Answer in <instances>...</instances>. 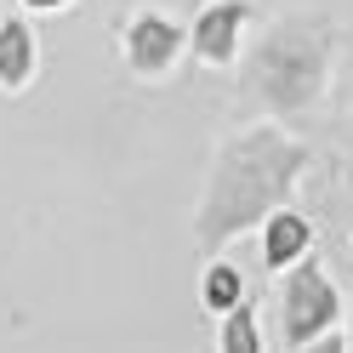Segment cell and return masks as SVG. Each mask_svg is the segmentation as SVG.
Wrapping results in <instances>:
<instances>
[{"label": "cell", "mask_w": 353, "mask_h": 353, "mask_svg": "<svg viewBox=\"0 0 353 353\" xmlns=\"http://www.w3.org/2000/svg\"><path fill=\"white\" fill-rule=\"evenodd\" d=\"M319 325H330V291L319 274H302L291 296V336H314Z\"/></svg>", "instance_id": "6da1fadb"}, {"label": "cell", "mask_w": 353, "mask_h": 353, "mask_svg": "<svg viewBox=\"0 0 353 353\" xmlns=\"http://www.w3.org/2000/svg\"><path fill=\"white\" fill-rule=\"evenodd\" d=\"M302 245H307V223H302V216H279V223L268 228V262H274V268L291 262Z\"/></svg>", "instance_id": "7a4b0ae2"}, {"label": "cell", "mask_w": 353, "mask_h": 353, "mask_svg": "<svg viewBox=\"0 0 353 353\" xmlns=\"http://www.w3.org/2000/svg\"><path fill=\"white\" fill-rule=\"evenodd\" d=\"M234 23H239V6H223L216 17H205V23H200V52L223 57V52H228V34H234Z\"/></svg>", "instance_id": "3957f363"}, {"label": "cell", "mask_w": 353, "mask_h": 353, "mask_svg": "<svg viewBox=\"0 0 353 353\" xmlns=\"http://www.w3.org/2000/svg\"><path fill=\"white\" fill-rule=\"evenodd\" d=\"M23 69H29V34L23 29H6V34H0V74L23 80Z\"/></svg>", "instance_id": "277c9868"}, {"label": "cell", "mask_w": 353, "mask_h": 353, "mask_svg": "<svg viewBox=\"0 0 353 353\" xmlns=\"http://www.w3.org/2000/svg\"><path fill=\"white\" fill-rule=\"evenodd\" d=\"M165 52H171V29H154V23L137 29V57H143V63H160Z\"/></svg>", "instance_id": "5b68a950"}, {"label": "cell", "mask_w": 353, "mask_h": 353, "mask_svg": "<svg viewBox=\"0 0 353 353\" xmlns=\"http://www.w3.org/2000/svg\"><path fill=\"white\" fill-rule=\"evenodd\" d=\"M228 353H256V330H251V314H245V307L228 319Z\"/></svg>", "instance_id": "8992f818"}, {"label": "cell", "mask_w": 353, "mask_h": 353, "mask_svg": "<svg viewBox=\"0 0 353 353\" xmlns=\"http://www.w3.org/2000/svg\"><path fill=\"white\" fill-rule=\"evenodd\" d=\"M211 302H216V307H234V302H239V279H234L228 268L211 274Z\"/></svg>", "instance_id": "52a82bcc"}, {"label": "cell", "mask_w": 353, "mask_h": 353, "mask_svg": "<svg viewBox=\"0 0 353 353\" xmlns=\"http://www.w3.org/2000/svg\"><path fill=\"white\" fill-rule=\"evenodd\" d=\"M319 353H342V347H336V342H325V347H319Z\"/></svg>", "instance_id": "ba28073f"}, {"label": "cell", "mask_w": 353, "mask_h": 353, "mask_svg": "<svg viewBox=\"0 0 353 353\" xmlns=\"http://www.w3.org/2000/svg\"><path fill=\"white\" fill-rule=\"evenodd\" d=\"M34 6H57V0H34Z\"/></svg>", "instance_id": "9c48e42d"}]
</instances>
